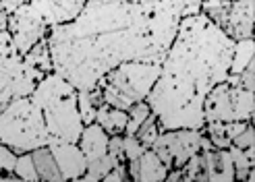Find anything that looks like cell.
<instances>
[{
    "label": "cell",
    "instance_id": "obj_1",
    "mask_svg": "<svg viewBox=\"0 0 255 182\" xmlns=\"http://www.w3.org/2000/svg\"><path fill=\"white\" fill-rule=\"evenodd\" d=\"M151 2L87 0L69 23L48 29L52 69L75 89H94L127 60L162 62L151 40Z\"/></svg>",
    "mask_w": 255,
    "mask_h": 182
},
{
    "label": "cell",
    "instance_id": "obj_2",
    "mask_svg": "<svg viewBox=\"0 0 255 182\" xmlns=\"http://www.w3.org/2000/svg\"><path fill=\"white\" fill-rule=\"evenodd\" d=\"M235 40L203 15L181 19L160 62V75L147 93L162 131L203 128V99L231 73Z\"/></svg>",
    "mask_w": 255,
    "mask_h": 182
},
{
    "label": "cell",
    "instance_id": "obj_3",
    "mask_svg": "<svg viewBox=\"0 0 255 182\" xmlns=\"http://www.w3.org/2000/svg\"><path fill=\"white\" fill-rule=\"evenodd\" d=\"M0 143L15 153H27L50 143L44 112L29 95L0 106Z\"/></svg>",
    "mask_w": 255,
    "mask_h": 182
},
{
    "label": "cell",
    "instance_id": "obj_4",
    "mask_svg": "<svg viewBox=\"0 0 255 182\" xmlns=\"http://www.w3.org/2000/svg\"><path fill=\"white\" fill-rule=\"evenodd\" d=\"M160 75V62L127 60L100 79L104 103L119 110H129L135 101H143Z\"/></svg>",
    "mask_w": 255,
    "mask_h": 182
},
{
    "label": "cell",
    "instance_id": "obj_5",
    "mask_svg": "<svg viewBox=\"0 0 255 182\" xmlns=\"http://www.w3.org/2000/svg\"><path fill=\"white\" fill-rule=\"evenodd\" d=\"M201 12L235 42L253 37L255 0H201Z\"/></svg>",
    "mask_w": 255,
    "mask_h": 182
},
{
    "label": "cell",
    "instance_id": "obj_6",
    "mask_svg": "<svg viewBox=\"0 0 255 182\" xmlns=\"http://www.w3.org/2000/svg\"><path fill=\"white\" fill-rule=\"evenodd\" d=\"M42 112H44L50 141L77 143L85 126L81 120L79 108H77V91L50 99L48 103L42 106Z\"/></svg>",
    "mask_w": 255,
    "mask_h": 182
},
{
    "label": "cell",
    "instance_id": "obj_7",
    "mask_svg": "<svg viewBox=\"0 0 255 182\" xmlns=\"http://www.w3.org/2000/svg\"><path fill=\"white\" fill-rule=\"evenodd\" d=\"M44 77L42 71L33 69L19 54L0 56V106L17 97H27L35 83Z\"/></svg>",
    "mask_w": 255,
    "mask_h": 182
},
{
    "label": "cell",
    "instance_id": "obj_8",
    "mask_svg": "<svg viewBox=\"0 0 255 182\" xmlns=\"http://www.w3.org/2000/svg\"><path fill=\"white\" fill-rule=\"evenodd\" d=\"M201 139L203 128H170V131H162L149 149L156 151L168 170L183 168L191 155L201 151Z\"/></svg>",
    "mask_w": 255,
    "mask_h": 182
},
{
    "label": "cell",
    "instance_id": "obj_9",
    "mask_svg": "<svg viewBox=\"0 0 255 182\" xmlns=\"http://www.w3.org/2000/svg\"><path fill=\"white\" fill-rule=\"evenodd\" d=\"M48 25L35 12L29 2H23L12 15H8V31L12 35V44L19 56H25L27 52L48 35Z\"/></svg>",
    "mask_w": 255,
    "mask_h": 182
},
{
    "label": "cell",
    "instance_id": "obj_10",
    "mask_svg": "<svg viewBox=\"0 0 255 182\" xmlns=\"http://www.w3.org/2000/svg\"><path fill=\"white\" fill-rule=\"evenodd\" d=\"M48 147L52 149L56 166L60 170L62 180H79L87 170V160L77 143H62V141H50Z\"/></svg>",
    "mask_w": 255,
    "mask_h": 182
},
{
    "label": "cell",
    "instance_id": "obj_11",
    "mask_svg": "<svg viewBox=\"0 0 255 182\" xmlns=\"http://www.w3.org/2000/svg\"><path fill=\"white\" fill-rule=\"evenodd\" d=\"M85 2L87 0H29L48 27L73 21L83 10Z\"/></svg>",
    "mask_w": 255,
    "mask_h": 182
},
{
    "label": "cell",
    "instance_id": "obj_12",
    "mask_svg": "<svg viewBox=\"0 0 255 182\" xmlns=\"http://www.w3.org/2000/svg\"><path fill=\"white\" fill-rule=\"evenodd\" d=\"M201 164L208 182H233L235 180V166L228 149H203Z\"/></svg>",
    "mask_w": 255,
    "mask_h": 182
},
{
    "label": "cell",
    "instance_id": "obj_13",
    "mask_svg": "<svg viewBox=\"0 0 255 182\" xmlns=\"http://www.w3.org/2000/svg\"><path fill=\"white\" fill-rule=\"evenodd\" d=\"M108 139H110V135L98 122H89L83 126V131L77 139V145L83 151L85 160L94 162L108 153Z\"/></svg>",
    "mask_w": 255,
    "mask_h": 182
},
{
    "label": "cell",
    "instance_id": "obj_14",
    "mask_svg": "<svg viewBox=\"0 0 255 182\" xmlns=\"http://www.w3.org/2000/svg\"><path fill=\"white\" fill-rule=\"evenodd\" d=\"M137 164H139L137 180H141V182H162V180H166L168 168L162 164V160L156 155L154 149H145L137 158Z\"/></svg>",
    "mask_w": 255,
    "mask_h": 182
},
{
    "label": "cell",
    "instance_id": "obj_15",
    "mask_svg": "<svg viewBox=\"0 0 255 182\" xmlns=\"http://www.w3.org/2000/svg\"><path fill=\"white\" fill-rule=\"evenodd\" d=\"M94 122H98L108 135H123L127 122H129V112L112 108L108 103H102V106H98V110H96Z\"/></svg>",
    "mask_w": 255,
    "mask_h": 182
},
{
    "label": "cell",
    "instance_id": "obj_16",
    "mask_svg": "<svg viewBox=\"0 0 255 182\" xmlns=\"http://www.w3.org/2000/svg\"><path fill=\"white\" fill-rule=\"evenodd\" d=\"M31 160H33V166H35L37 178H40L42 182H60L62 180L60 170L56 166V160L52 155V149H50L48 145L33 149L31 151Z\"/></svg>",
    "mask_w": 255,
    "mask_h": 182
},
{
    "label": "cell",
    "instance_id": "obj_17",
    "mask_svg": "<svg viewBox=\"0 0 255 182\" xmlns=\"http://www.w3.org/2000/svg\"><path fill=\"white\" fill-rule=\"evenodd\" d=\"M48 37V35H46ZM40 40L37 42L27 54L23 56V60L27 62V64H31L33 69H37V71H42L44 75H48V73H52L54 69H52V56H50V48H48V40Z\"/></svg>",
    "mask_w": 255,
    "mask_h": 182
},
{
    "label": "cell",
    "instance_id": "obj_18",
    "mask_svg": "<svg viewBox=\"0 0 255 182\" xmlns=\"http://www.w3.org/2000/svg\"><path fill=\"white\" fill-rule=\"evenodd\" d=\"M253 52H255V44L253 37L247 40H237L235 48H233V60H231V73L228 75H239L247 64L253 62Z\"/></svg>",
    "mask_w": 255,
    "mask_h": 182
},
{
    "label": "cell",
    "instance_id": "obj_19",
    "mask_svg": "<svg viewBox=\"0 0 255 182\" xmlns=\"http://www.w3.org/2000/svg\"><path fill=\"white\" fill-rule=\"evenodd\" d=\"M162 133V128H160V122H158V118L154 114H149L147 118L139 124V128H137V133H135V137L141 141V145L145 147V149H149L151 145L156 143V139H158V135Z\"/></svg>",
    "mask_w": 255,
    "mask_h": 182
},
{
    "label": "cell",
    "instance_id": "obj_20",
    "mask_svg": "<svg viewBox=\"0 0 255 182\" xmlns=\"http://www.w3.org/2000/svg\"><path fill=\"white\" fill-rule=\"evenodd\" d=\"M19 180H27V182H40L37 178V172H35V166H33V160H31V151L27 153H19L17 155V164H15V170Z\"/></svg>",
    "mask_w": 255,
    "mask_h": 182
},
{
    "label": "cell",
    "instance_id": "obj_21",
    "mask_svg": "<svg viewBox=\"0 0 255 182\" xmlns=\"http://www.w3.org/2000/svg\"><path fill=\"white\" fill-rule=\"evenodd\" d=\"M183 182H208L206 172H203L201 153H195L185 162L183 166Z\"/></svg>",
    "mask_w": 255,
    "mask_h": 182
},
{
    "label": "cell",
    "instance_id": "obj_22",
    "mask_svg": "<svg viewBox=\"0 0 255 182\" xmlns=\"http://www.w3.org/2000/svg\"><path fill=\"white\" fill-rule=\"evenodd\" d=\"M77 108H79V114H81V120L83 124H89L96 120V106H94V99H92V93L87 89H77Z\"/></svg>",
    "mask_w": 255,
    "mask_h": 182
},
{
    "label": "cell",
    "instance_id": "obj_23",
    "mask_svg": "<svg viewBox=\"0 0 255 182\" xmlns=\"http://www.w3.org/2000/svg\"><path fill=\"white\" fill-rule=\"evenodd\" d=\"M17 155H19V153H15L10 147H6V145H2V143H0V182H2V174L15 170Z\"/></svg>",
    "mask_w": 255,
    "mask_h": 182
},
{
    "label": "cell",
    "instance_id": "obj_24",
    "mask_svg": "<svg viewBox=\"0 0 255 182\" xmlns=\"http://www.w3.org/2000/svg\"><path fill=\"white\" fill-rule=\"evenodd\" d=\"M123 145H125V158H127V162L137 160L139 155L145 151V147L141 145V141H139L135 135H123Z\"/></svg>",
    "mask_w": 255,
    "mask_h": 182
},
{
    "label": "cell",
    "instance_id": "obj_25",
    "mask_svg": "<svg viewBox=\"0 0 255 182\" xmlns=\"http://www.w3.org/2000/svg\"><path fill=\"white\" fill-rule=\"evenodd\" d=\"M108 155L114 160V162H127L125 158V145H123V135H110L108 139Z\"/></svg>",
    "mask_w": 255,
    "mask_h": 182
},
{
    "label": "cell",
    "instance_id": "obj_26",
    "mask_svg": "<svg viewBox=\"0 0 255 182\" xmlns=\"http://www.w3.org/2000/svg\"><path fill=\"white\" fill-rule=\"evenodd\" d=\"M253 139H255V133H253V122H249V124L243 128V131H241V133L233 139V145H235V147H239V149H247V147L255 145Z\"/></svg>",
    "mask_w": 255,
    "mask_h": 182
},
{
    "label": "cell",
    "instance_id": "obj_27",
    "mask_svg": "<svg viewBox=\"0 0 255 182\" xmlns=\"http://www.w3.org/2000/svg\"><path fill=\"white\" fill-rule=\"evenodd\" d=\"M237 77H239V87H243L247 91H253L255 89V62L247 64V67L241 71Z\"/></svg>",
    "mask_w": 255,
    "mask_h": 182
},
{
    "label": "cell",
    "instance_id": "obj_28",
    "mask_svg": "<svg viewBox=\"0 0 255 182\" xmlns=\"http://www.w3.org/2000/svg\"><path fill=\"white\" fill-rule=\"evenodd\" d=\"M102 180H106V182H125V180H131L129 178V172H127V162L117 164Z\"/></svg>",
    "mask_w": 255,
    "mask_h": 182
},
{
    "label": "cell",
    "instance_id": "obj_29",
    "mask_svg": "<svg viewBox=\"0 0 255 182\" xmlns=\"http://www.w3.org/2000/svg\"><path fill=\"white\" fill-rule=\"evenodd\" d=\"M10 54H17L15 44H12V35L8 29L0 31V56H10Z\"/></svg>",
    "mask_w": 255,
    "mask_h": 182
},
{
    "label": "cell",
    "instance_id": "obj_30",
    "mask_svg": "<svg viewBox=\"0 0 255 182\" xmlns=\"http://www.w3.org/2000/svg\"><path fill=\"white\" fill-rule=\"evenodd\" d=\"M21 4H23V0H0V10L6 12V15H12Z\"/></svg>",
    "mask_w": 255,
    "mask_h": 182
},
{
    "label": "cell",
    "instance_id": "obj_31",
    "mask_svg": "<svg viewBox=\"0 0 255 182\" xmlns=\"http://www.w3.org/2000/svg\"><path fill=\"white\" fill-rule=\"evenodd\" d=\"M166 180H168V182H178V180H183V168H170L168 174H166Z\"/></svg>",
    "mask_w": 255,
    "mask_h": 182
},
{
    "label": "cell",
    "instance_id": "obj_32",
    "mask_svg": "<svg viewBox=\"0 0 255 182\" xmlns=\"http://www.w3.org/2000/svg\"><path fill=\"white\" fill-rule=\"evenodd\" d=\"M4 29H8V15L0 10V31H4Z\"/></svg>",
    "mask_w": 255,
    "mask_h": 182
},
{
    "label": "cell",
    "instance_id": "obj_33",
    "mask_svg": "<svg viewBox=\"0 0 255 182\" xmlns=\"http://www.w3.org/2000/svg\"><path fill=\"white\" fill-rule=\"evenodd\" d=\"M131 2H156V0H131Z\"/></svg>",
    "mask_w": 255,
    "mask_h": 182
},
{
    "label": "cell",
    "instance_id": "obj_34",
    "mask_svg": "<svg viewBox=\"0 0 255 182\" xmlns=\"http://www.w3.org/2000/svg\"><path fill=\"white\" fill-rule=\"evenodd\" d=\"M23 2H29V0H23Z\"/></svg>",
    "mask_w": 255,
    "mask_h": 182
}]
</instances>
